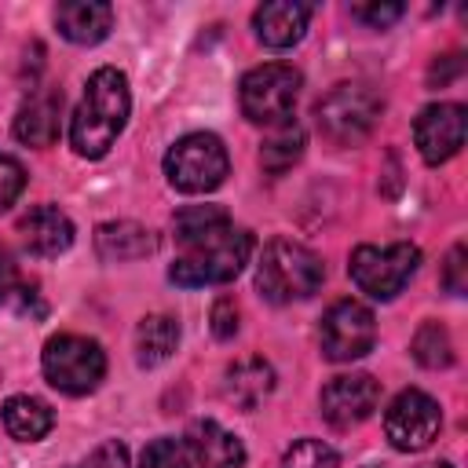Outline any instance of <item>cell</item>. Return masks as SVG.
<instances>
[{
  "instance_id": "obj_1",
  "label": "cell",
  "mask_w": 468,
  "mask_h": 468,
  "mask_svg": "<svg viewBox=\"0 0 468 468\" xmlns=\"http://www.w3.org/2000/svg\"><path fill=\"white\" fill-rule=\"evenodd\" d=\"M128 110H132V95H128V77L113 66H102L88 77L84 84V99L69 121V143L80 157L95 161L106 157L110 146L117 143V135L128 124Z\"/></svg>"
},
{
  "instance_id": "obj_2",
  "label": "cell",
  "mask_w": 468,
  "mask_h": 468,
  "mask_svg": "<svg viewBox=\"0 0 468 468\" xmlns=\"http://www.w3.org/2000/svg\"><path fill=\"white\" fill-rule=\"evenodd\" d=\"M252 256V234L234 223H219L190 241H179V256L168 267V278L183 289L223 285L241 274Z\"/></svg>"
},
{
  "instance_id": "obj_3",
  "label": "cell",
  "mask_w": 468,
  "mask_h": 468,
  "mask_svg": "<svg viewBox=\"0 0 468 468\" xmlns=\"http://www.w3.org/2000/svg\"><path fill=\"white\" fill-rule=\"evenodd\" d=\"M325 278L322 260L289 238H274L263 245V256L256 263V289L263 300L271 303H292V300H307L311 292H318Z\"/></svg>"
},
{
  "instance_id": "obj_4",
  "label": "cell",
  "mask_w": 468,
  "mask_h": 468,
  "mask_svg": "<svg viewBox=\"0 0 468 468\" xmlns=\"http://www.w3.org/2000/svg\"><path fill=\"white\" fill-rule=\"evenodd\" d=\"M40 369H44L48 384L58 388L62 395H88L106 377V355H102L99 340H91V336L58 333L44 344Z\"/></svg>"
},
{
  "instance_id": "obj_5",
  "label": "cell",
  "mask_w": 468,
  "mask_h": 468,
  "mask_svg": "<svg viewBox=\"0 0 468 468\" xmlns=\"http://www.w3.org/2000/svg\"><path fill=\"white\" fill-rule=\"evenodd\" d=\"M300 88H303V77H300L292 66H285V62H267V66H256V69H249V73L241 77L238 102H241V113H245L252 124L278 128V124H289V121H292Z\"/></svg>"
},
{
  "instance_id": "obj_6",
  "label": "cell",
  "mask_w": 468,
  "mask_h": 468,
  "mask_svg": "<svg viewBox=\"0 0 468 468\" xmlns=\"http://www.w3.org/2000/svg\"><path fill=\"white\" fill-rule=\"evenodd\" d=\"M384 113V99L366 88V84H336L329 95L318 99L314 106V121H318V132L336 143V146H355L362 143L377 121Z\"/></svg>"
},
{
  "instance_id": "obj_7",
  "label": "cell",
  "mask_w": 468,
  "mask_h": 468,
  "mask_svg": "<svg viewBox=\"0 0 468 468\" xmlns=\"http://www.w3.org/2000/svg\"><path fill=\"white\" fill-rule=\"evenodd\" d=\"M230 172V157L219 135L212 132H190L172 143L165 154V176L183 194H208L216 190Z\"/></svg>"
},
{
  "instance_id": "obj_8",
  "label": "cell",
  "mask_w": 468,
  "mask_h": 468,
  "mask_svg": "<svg viewBox=\"0 0 468 468\" xmlns=\"http://www.w3.org/2000/svg\"><path fill=\"white\" fill-rule=\"evenodd\" d=\"M420 267V249L410 241H395V245H358L351 252L347 274L351 282L373 296V300H391L406 289V282L417 274Z\"/></svg>"
},
{
  "instance_id": "obj_9",
  "label": "cell",
  "mask_w": 468,
  "mask_h": 468,
  "mask_svg": "<svg viewBox=\"0 0 468 468\" xmlns=\"http://www.w3.org/2000/svg\"><path fill=\"white\" fill-rule=\"evenodd\" d=\"M442 428V413H439V402L431 395H424L420 388H406L391 399L388 413H384V431L391 439L395 450L402 453H417L424 446L435 442Z\"/></svg>"
},
{
  "instance_id": "obj_10",
  "label": "cell",
  "mask_w": 468,
  "mask_h": 468,
  "mask_svg": "<svg viewBox=\"0 0 468 468\" xmlns=\"http://www.w3.org/2000/svg\"><path fill=\"white\" fill-rule=\"evenodd\" d=\"M377 322L358 300H336L322 318V355L329 362H351L373 351Z\"/></svg>"
},
{
  "instance_id": "obj_11",
  "label": "cell",
  "mask_w": 468,
  "mask_h": 468,
  "mask_svg": "<svg viewBox=\"0 0 468 468\" xmlns=\"http://www.w3.org/2000/svg\"><path fill=\"white\" fill-rule=\"evenodd\" d=\"M380 402V384L369 377V373H344V377H333L322 395H318V406H322V417L333 424V428H355L362 424Z\"/></svg>"
},
{
  "instance_id": "obj_12",
  "label": "cell",
  "mask_w": 468,
  "mask_h": 468,
  "mask_svg": "<svg viewBox=\"0 0 468 468\" xmlns=\"http://www.w3.org/2000/svg\"><path fill=\"white\" fill-rule=\"evenodd\" d=\"M417 150L428 165L450 161L464 146V106L461 102H431L413 121Z\"/></svg>"
},
{
  "instance_id": "obj_13",
  "label": "cell",
  "mask_w": 468,
  "mask_h": 468,
  "mask_svg": "<svg viewBox=\"0 0 468 468\" xmlns=\"http://www.w3.org/2000/svg\"><path fill=\"white\" fill-rule=\"evenodd\" d=\"M179 450H183V468H241L245 464L241 439L219 428L216 420H194Z\"/></svg>"
},
{
  "instance_id": "obj_14",
  "label": "cell",
  "mask_w": 468,
  "mask_h": 468,
  "mask_svg": "<svg viewBox=\"0 0 468 468\" xmlns=\"http://www.w3.org/2000/svg\"><path fill=\"white\" fill-rule=\"evenodd\" d=\"M58 124H62V91L58 88H37L15 117V139L44 150L58 139Z\"/></svg>"
},
{
  "instance_id": "obj_15",
  "label": "cell",
  "mask_w": 468,
  "mask_h": 468,
  "mask_svg": "<svg viewBox=\"0 0 468 468\" xmlns=\"http://www.w3.org/2000/svg\"><path fill=\"white\" fill-rule=\"evenodd\" d=\"M18 234H22V245L33 252V256H58L73 245V223L62 208L55 205H37L29 208L22 219H18Z\"/></svg>"
},
{
  "instance_id": "obj_16",
  "label": "cell",
  "mask_w": 468,
  "mask_h": 468,
  "mask_svg": "<svg viewBox=\"0 0 468 468\" xmlns=\"http://www.w3.org/2000/svg\"><path fill=\"white\" fill-rule=\"evenodd\" d=\"M271 391H274V366L260 355H249L223 373V399L238 410H256Z\"/></svg>"
},
{
  "instance_id": "obj_17",
  "label": "cell",
  "mask_w": 468,
  "mask_h": 468,
  "mask_svg": "<svg viewBox=\"0 0 468 468\" xmlns=\"http://www.w3.org/2000/svg\"><path fill=\"white\" fill-rule=\"evenodd\" d=\"M311 7L307 4H292V0H274V4H260L252 15V29L267 48H292L303 29H307Z\"/></svg>"
},
{
  "instance_id": "obj_18",
  "label": "cell",
  "mask_w": 468,
  "mask_h": 468,
  "mask_svg": "<svg viewBox=\"0 0 468 468\" xmlns=\"http://www.w3.org/2000/svg\"><path fill=\"white\" fill-rule=\"evenodd\" d=\"M157 249V238L150 227L132 223V219H110L95 227V252L106 263H124V260H143Z\"/></svg>"
},
{
  "instance_id": "obj_19",
  "label": "cell",
  "mask_w": 468,
  "mask_h": 468,
  "mask_svg": "<svg viewBox=\"0 0 468 468\" xmlns=\"http://www.w3.org/2000/svg\"><path fill=\"white\" fill-rule=\"evenodd\" d=\"M55 26L73 44H99L113 26V7L102 0H66L55 7Z\"/></svg>"
},
{
  "instance_id": "obj_20",
  "label": "cell",
  "mask_w": 468,
  "mask_h": 468,
  "mask_svg": "<svg viewBox=\"0 0 468 468\" xmlns=\"http://www.w3.org/2000/svg\"><path fill=\"white\" fill-rule=\"evenodd\" d=\"M51 424H55V413H51V406H48L44 399H37V395H11V399L4 402V428H7L11 439H18V442H37V439H44V435L51 431Z\"/></svg>"
},
{
  "instance_id": "obj_21",
  "label": "cell",
  "mask_w": 468,
  "mask_h": 468,
  "mask_svg": "<svg viewBox=\"0 0 468 468\" xmlns=\"http://www.w3.org/2000/svg\"><path fill=\"white\" fill-rule=\"evenodd\" d=\"M176 344H179V322L172 314H146L135 329V358L146 369L172 358Z\"/></svg>"
},
{
  "instance_id": "obj_22",
  "label": "cell",
  "mask_w": 468,
  "mask_h": 468,
  "mask_svg": "<svg viewBox=\"0 0 468 468\" xmlns=\"http://www.w3.org/2000/svg\"><path fill=\"white\" fill-rule=\"evenodd\" d=\"M300 157H303V128H300L296 121L278 124V128L263 139V146H260V165H263V172H271V176H285Z\"/></svg>"
},
{
  "instance_id": "obj_23",
  "label": "cell",
  "mask_w": 468,
  "mask_h": 468,
  "mask_svg": "<svg viewBox=\"0 0 468 468\" xmlns=\"http://www.w3.org/2000/svg\"><path fill=\"white\" fill-rule=\"evenodd\" d=\"M410 351L424 369H446L453 362V340H450L442 322H420V329L413 333Z\"/></svg>"
},
{
  "instance_id": "obj_24",
  "label": "cell",
  "mask_w": 468,
  "mask_h": 468,
  "mask_svg": "<svg viewBox=\"0 0 468 468\" xmlns=\"http://www.w3.org/2000/svg\"><path fill=\"white\" fill-rule=\"evenodd\" d=\"M219 223H230V216L219 205H186V208L176 212L172 230H176V241H190V238H197V234H205Z\"/></svg>"
},
{
  "instance_id": "obj_25",
  "label": "cell",
  "mask_w": 468,
  "mask_h": 468,
  "mask_svg": "<svg viewBox=\"0 0 468 468\" xmlns=\"http://www.w3.org/2000/svg\"><path fill=\"white\" fill-rule=\"evenodd\" d=\"M282 468H340V457L322 439H300V442H292L285 450Z\"/></svg>"
},
{
  "instance_id": "obj_26",
  "label": "cell",
  "mask_w": 468,
  "mask_h": 468,
  "mask_svg": "<svg viewBox=\"0 0 468 468\" xmlns=\"http://www.w3.org/2000/svg\"><path fill=\"white\" fill-rule=\"evenodd\" d=\"M22 190H26V168L15 157L0 154V212L11 208Z\"/></svg>"
},
{
  "instance_id": "obj_27",
  "label": "cell",
  "mask_w": 468,
  "mask_h": 468,
  "mask_svg": "<svg viewBox=\"0 0 468 468\" xmlns=\"http://www.w3.org/2000/svg\"><path fill=\"white\" fill-rule=\"evenodd\" d=\"M139 468H183V450L176 439H154L146 442L143 457H139Z\"/></svg>"
},
{
  "instance_id": "obj_28",
  "label": "cell",
  "mask_w": 468,
  "mask_h": 468,
  "mask_svg": "<svg viewBox=\"0 0 468 468\" xmlns=\"http://www.w3.org/2000/svg\"><path fill=\"white\" fill-rule=\"evenodd\" d=\"M468 252H464V245H453L450 252H446V263H442V285H446V292H453V296H461L464 292V285H468V278H464V271H468Z\"/></svg>"
},
{
  "instance_id": "obj_29",
  "label": "cell",
  "mask_w": 468,
  "mask_h": 468,
  "mask_svg": "<svg viewBox=\"0 0 468 468\" xmlns=\"http://www.w3.org/2000/svg\"><path fill=\"white\" fill-rule=\"evenodd\" d=\"M208 322H212V333H216L219 340H230V336L238 333V303H234L230 296H219V300L212 303Z\"/></svg>"
},
{
  "instance_id": "obj_30",
  "label": "cell",
  "mask_w": 468,
  "mask_h": 468,
  "mask_svg": "<svg viewBox=\"0 0 468 468\" xmlns=\"http://www.w3.org/2000/svg\"><path fill=\"white\" fill-rule=\"evenodd\" d=\"M73 468H128V453H124V446L117 439H110V442L95 446L91 457L80 461V464H73Z\"/></svg>"
},
{
  "instance_id": "obj_31",
  "label": "cell",
  "mask_w": 468,
  "mask_h": 468,
  "mask_svg": "<svg viewBox=\"0 0 468 468\" xmlns=\"http://www.w3.org/2000/svg\"><path fill=\"white\" fill-rule=\"evenodd\" d=\"M402 4H358V7H351V15L355 18H362V22H369V26H391L395 18H402Z\"/></svg>"
},
{
  "instance_id": "obj_32",
  "label": "cell",
  "mask_w": 468,
  "mask_h": 468,
  "mask_svg": "<svg viewBox=\"0 0 468 468\" xmlns=\"http://www.w3.org/2000/svg\"><path fill=\"white\" fill-rule=\"evenodd\" d=\"M18 267H15V260H11V252L0 245V303L4 300H11V292L18 289Z\"/></svg>"
},
{
  "instance_id": "obj_33",
  "label": "cell",
  "mask_w": 468,
  "mask_h": 468,
  "mask_svg": "<svg viewBox=\"0 0 468 468\" xmlns=\"http://www.w3.org/2000/svg\"><path fill=\"white\" fill-rule=\"evenodd\" d=\"M439 62H442V69H435V66H431V80H439V84H442V80H450V77L461 69V58H457V55H446V58H439Z\"/></svg>"
},
{
  "instance_id": "obj_34",
  "label": "cell",
  "mask_w": 468,
  "mask_h": 468,
  "mask_svg": "<svg viewBox=\"0 0 468 468\" xmlns=\"http://www.w3.org/2000/svg\"><path fill=\"white\" fill-rule=\"evenodd\" d=\"M424 468H453V464H446V461H439V464H424Z\"/></svg>"
},
{
  "instance_id": "obj_35",
  "label": "cell",
  "mask_w": 468,
  "mask_h": 468,
  "mask_svg": "<svg viewBox=\"0 0 468 468\" xmlns=\"http://www.w3.org/2000/svg\"><path fill=\"white\" fill-rule=\"evenodd\" d=\"M366 468H373V464H366Z\"/></svg>"
}]
</instances>
